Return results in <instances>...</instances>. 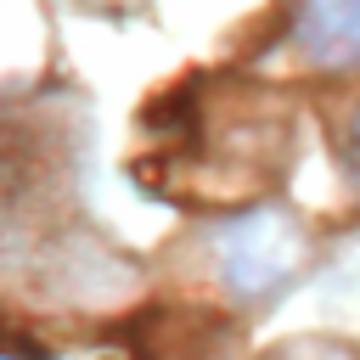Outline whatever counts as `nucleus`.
I'll use <instances>...</instances> for the list:
<instances>
[{
	"label": "nucleus",
	"mask_w": 360,
	"mask_h": 360,
	"mask_svg": "<svg viewBox=\"0 0 360 360\" xmlns=\"http://www.w3.org/2000/svg\"><path fill=\"white\" fill-rule=\"evenodd\" d=\"M298 39L326 62H360V0H298Z\"/></svg>",
	"instance_id": "nucleus-1"
}]
</instances>
